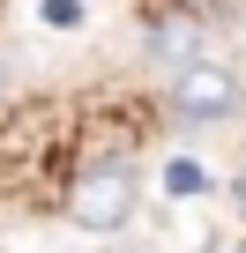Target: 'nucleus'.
Listing matches in <instances>:
<instances>
[{
	"label": "nucleus",
	"instance_id": "obj_1",
	"mask_svg": "<svg viewBox=\"0 0 246 253\" xmlns=\"http://www.w3.org/2000/svg\"><path fill=\"white\" fill-rule=\"evenodd\" d=\"M135 201H142V179H135L127 157H97V164H82L67 179V223L75 231H97V238H112L119 223H127Z\"/></svg>",
	"mask_w": 246,
	"mask_h": 253
},
{
	"label": "nucleus",
	"instance_id": "obj_2",
	"mask_svg": "<svg viewBox=\"0 0 246 253\" xmlns=\"http://www.w3.org/2000/svg\"><path fill=\"white\" fill-rule=\"evenodd\" d=\"M164 104H172V119L179 126H224V119H239V104H246V82H239V67L231 60H194V67H179L172 82H164Z\"/></svg>",
	"mask_w": 246,
	"mask_h": 253
},
{
	"label": "nucleus",
	"instance_id": "obj_3",
	"mask_svg": "<svg viewBox=\"0 0 246 253\" xmlns=\"http://www.w3.org/2000/svg\"><path fill=\"white\" fill-rule=\"evenodd\" d=\"M142 52H149L157 67L172 60V75H179V67L209 60V23H201L194 8H164V15H149V23H142Z\"/></svg>",
	"mask_w": 246,
	"mask_h": 253
},
{
	"label": "nucleus",
	"instance_id": "obj_4",
	"mask_svg": "<svg viewBox=\"0 0 246 253\" xmlns=\"http://www.w3.org/2000/svg\"><path fill=\"white\" fill-rule=\"evenodd\" d=\"M164 186H172V194H201V186H209V171L179 157V164H164Z\"/></svg>",
	"mask_w": 246,
	"mask_h": 253
},
{
	"label": "nucleus",
	"instance_id": "obj_5",
	"mask_svg": "<svg viewBox=\"0 0 246 253\" xmlns=\"http://www.w3.org/2000/svg\"><path fill=\"white\" fill-rule=\"evenodd\" d=\"M38 8H45V23H60V30H75V23H82L75 0H38Z\"/></svg>",
	"mask_w": 246,
	"mask_h": 253
},
{
	"label": "nucleus",
	"instance_id": "obj_6",
	"mask_svg": "<svg viewBox=\"0 0 246 253\" xmlns=\"http://www.w3.org/2000/svg\"><path fill=\"white\" fill-rule=\"evenodd\" d=\"M231 201H239V216H246V164L231 171Z\"/></svg>",
	"mask_w": 246,
	"mask_h": 253
},
{
	"label": "nucleus",
	"instance_id": "obj_7",
	"mask_svg": "<svg viewBox=\"0 0 246 253\" xmlns=\"http://www.w3.org/2000/svg\"><path fill=\"white\" fill-rule=\"evenodd\" d=\"M231 253H246V246H231Z\"/></svg>",
	"mask_w": 246,
	"mask_h": 253
}]
</instances>
